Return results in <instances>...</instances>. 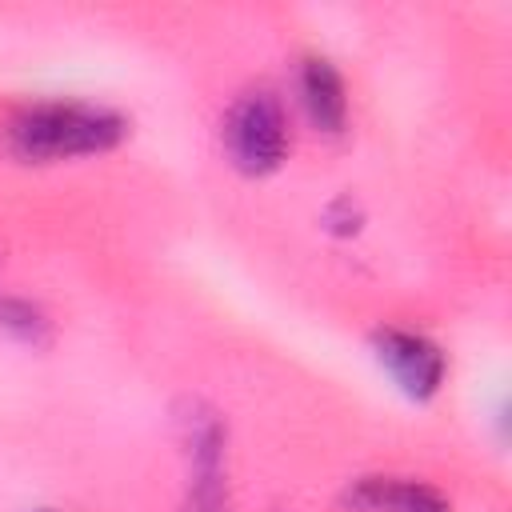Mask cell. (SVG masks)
<instances>
[{"label": "cell", "mask_w": 512, "mask_h": 512, "mask_svg": "<svg viewBox=\"0 0 512 512\" xmlns=\"http://www.w3.org/2000/svg\"><path fill=\"white\" fill-rule=\"evenodd\" d=\"M128 136V120L88 100H40L4 124V148L24 164L104 156Z\"/></svg>", "instance_id": "1"}, {"label": "cell", "mask_w": 512, "mask_h": 512, "mask_svg": "<svg viewBox=\"0 0 512 512\" xmlns=\"http://www.w3.org/2000/svg\"><path fill=\"white\" fill-rule=\"evenodd\" d=\"M292 148L288 112L276 92L252 88L232 100L224 112V152L236 172L244 176H272Z\"/></svg>", "instance_id": "2"}, {"label": "cell", "mask_w": 512, "mask_h": 512, "mask_svg": "<svg viewBox=\"0 0 512 512\" xmlns=\"http://www.w3.org/2000/svg\"><path fill=\"white\" fill-rule=\"evenodd\" d=\"M180 444L188 460V492H184V512H232L228 496V428L220 412L208 404L192 400L180 412Z\"/></svg>", "instance_id": "3"}, {"label": "cell", "mask_w": 512, "mask_h": 512, "mask_svg": "<svg viewBox=\"0 0 512 512\" xmlns=\"http://www.w3.org/2000/svg\"><path fill=\"white\" fill-rule=\"evenodd\" d=\"M372 352L380 360V368L396 380V388L408 400H432L444 384L448 360L440 352L436 340H428L424 332L412 328H380L372 332Z\"/></svg>", "instance_id": "4"}, {"label": "cell", "mask_w": 512, "mask_h": 512, "mask_svg": "<svg viewBox=\"0 0 512 512\" xmlns=\"http://www.w3.org/2000/svg\"><path fill=\"white\" fill-rule=\"evenodd\" d=\"M348 512H452V500L412 476H360L344 488Z\"/></svg>", "instance_id": "5"}, {"label": "cell", "mask_w": 512, "mask_h": 512, "mask_svg": "<svg viewBox=\"0 0 512 512\" xmlns=\"http://www.w3.org/2000/svg\"><path fill=\"white\" fill-rule=\"evenodd\" d=\"M296 92H300L304 116L320 132H328V136L344 132V124H348V88H344V76L336 72V64L328 56H304L300 60Z\"/></svg>", "instance_id": "6"}, {"label": "cell", "mask_w": 512, "mask_h": 512, "mask_svg": "<svg viewBox=\"0 0 512 512\" xmlns=\"http://www.w3.org/2000/svg\"><path fill=\"white\" fill-rule=\"evenodd\" d=\"M324 224H328V232H336V236H356L360 224H364V212H360V204H356L352 196H336V200L324 208Z\"/></svg>", "instance_id": "7"}]
</instances>
